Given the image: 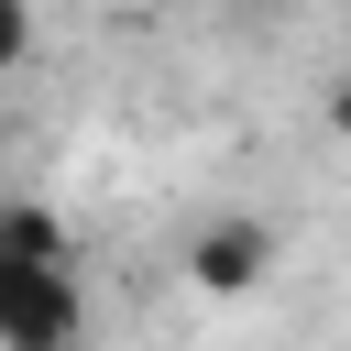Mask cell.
<instances>
[{"instance_id": "obj_5", "label": "cell", "mask_w": 351, "mask_h": 351, "mask_svg": "<svg viewBox=\"0 0 351 351\" xmlns=\"http://www.w3.org/2000/svg\"><path fill=\"white\" fill-rule=\"evenodd\" d=\"M318 121H329V132H340V143H351V66H340V77H329V99H318Z\"/></svg>"}, {"instance_id": "obj_4", "label": "cell", "mask_w": 351, "mask_h": 351, "mask_svg": "<svg viewBox=\"0 0 351 351\" xmlns=\"http://www.w3.org/2000/svg\"><path fill=\"white\" fill-rule=\"evenodd\" d=\"M22 55H33V11H22V0H0V77H11Z\"/></svg>"}, {"instance_id": "obj_2", "label": "cell", "mask_w": 351, "mask_h": 351, "mask_svg": "<svg viewBox=\"0 0 351 351\" xmlns=\"http://www.w3.org/2000/svg\"><path fill=\"white\" fill-rule=\"evenodd\" d=\"M274 252H285V241H274V219H263V208H219V219H197V230H186V252H176V263H186V285H197V296H263V285H274Z\"/></svg>"}, {"instance_id": "obj_3", "label": "cell", "mask_w": 351, "mask_h": 351, "mask_svg": "<svg viewBox=\"0 0 351 351\" xmlns=\"http://www.w3.org/2000/svg\"><path fill=\"white\" fill-rule=\"evenodd\" d=\"M0 263H77V241H66V219H55V208L0 197Z\"/></svg>"}, {"instance_id": "obj_1", "label": "cell", "mask_w": 351, "mask_h": 351, "mask_svg": "<svg viewBox=\"0 0 351 351\" xmlns=\"http://www.w3.org/2000/svg\"><path fill=\"white\" fill-rule=\"evenodd\" d=\"M77 340H88L77 263H0V351H77Z\"/></svg>"}]
</instances>
